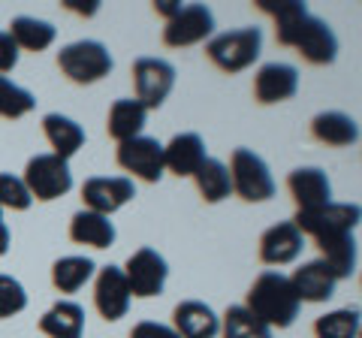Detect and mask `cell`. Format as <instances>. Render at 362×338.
<instances>
[{
    "label": "cell",
    "instance_id": "8fae6325",
    "mask_svg": "<svg viewBox=\"0 0 362 338\" xmlns=\"http://www.w3.org/2000/svg\"><path fill=\"white\" fill-rule=\"evenodd\" d=\"M214 30V16L206 4H187L178 9L175 18L166 21L163 42L169 49H187L197 42H209Z\"/></svg>",
    "mask_w": 362,
    "mask_h": 338
},
{
    "label": "cell",
    "instance_id": "e0dca14e",
    "mask_svg": "<svg viewBox=\"0 0 362 338\" xmlns=\"http://www.w3.org/2000/svg\"><path fill=\"white\" fill-rule=\"evenodd\" d=\"M206 142L199 133H175L173 139L163 145V166L166 173H173L178 178H194L197 169L206 163Z\"/></svg>",
    "mask_w": 362,
    "mask_h": 338
},
{
    "label": "cell",
    "instance_id": "7402d4cb",
    "mask_svg": "<svg viewBox=\"0 0 362 338\" xmlns=\"http://www.w3.org/2000/svg\"><path fill=\"white\" fill-rule=\"evenodd\" d=\"M42 133L52 145V154L70 163V157L85 145V130L82 124H76L73 118L61 115V112H49L42 118Z\"/></svg>",
    "mask_w": 362,
    "mask_h": 338
},
{
    "label": "cell",
    "instance_id": "9c48e42d",
    "mask_svg": "<svg viewBox=\"0 0 362 338\" xmlns=\"http://www.w3.org/2000/svg\"><path fill=\"white\" fill-rule=\"evenodd\" d=\"M115 161L124 173H130L133 178H139L145 185H157L166 173L163 166V145L151 136H136L118 145Z\"/></svg>",
    "mask_w": 362,
    "mask_h": 338
},
{
    "label": "cell",
    "instance_id": "cb8c5ba5",
    "mask_svg": "<svg viewBox=\"0 0 362 338\" xmlns=\"http://www.w3.org/2000/svg\"><path fill=\"white\" fill-rule=\"evenodd\" d=\"M115 223H112L106 215H97V211H76L70 218V239L76 245H88V247H97V251H103V247H112L115 245Z\"/></svg>",
    "mask_w": 362,
    "mask_h": 338
},
{
    "label": "cell",
    "instance_id": "52a82bcc",
    "mask_svg": "<svg viewBox=\"0 0 362 338\" xmlns=\"http://www.w3.org/2000/svg\"><path fill=\"white\" fill-rule=\"evenodd\" d=\"M133 100H139L145 109H160L166 97L175 88V66L163 58H139L133 64Z\"/></svg>",
    "mask_w": 362,
    "mask_h": 338
},
{
    "label": "cell",
    "instance_id": "74e56055",
    "mask_svg": "<svg viewBox=\"0 0 362 338\" xmlns=\"http://www.w3.org/2000/svg\"><path fill=\"white\" fill-rule=\"evenodd\" d=\"M178 9H181V4H178V0H157V4H154V13L157 16H160V18H175L178 16Z\"/></svg>",
    "mask_w": 362,
    "mask_h": 338
},
{
    "label": "cell",
    "instance_id": "7c38bea8",
    "mask_svg": "<svg viewBox=\"0 0 362 338\" xmlns=\"http://www.w3.org/2000/svg\"><path fill=\"white\" fill-rule=\"evenodd\" d=\"M136 197V185L127 175H97L82 185V202L88 211L112 218L118 209H124Z\"/></svg>",
    "mask_w": 362,
    "mask_h": 338
},
{
    "label": "cell",
    "instance_id": "f1b7e54d",
    "mask_svg": "<svg viewBox=\"0 0 362 338\" xmlns=\"http://www.w3.org/2000/svg\"><path fill=\"white\" fill-rule=\"evenodd\" d=\"M94 275L97 266L90 257H61L52 263V284L58 293H78Z\"/></svg>",
    "mask_w": 362,
    "mask_h": 338
},
{
    "label": "cell",
    "instance_id": "ba28073f",
    "mask_svg": "<svg viewBox=\"0 0 362 338\" xmlns=\"http://www.w3.org/2000/svg\"><path fill=\"white\" fill-rule=\"evenodd\" d=\"M121 272L127 278L130 296L154 299V296H160L163 287H166L169 266L154 247H139V251H133L127 257V263H124Z\"/></svg>",
    "mask_w": 362,
    "mask_h": 338
},
{
    "label": "cell",
    "instance_id": "484cf974",
    "mask_svg": "<svg viewBox=\"0 0 362 338\" xmlns=\"http://www.w3.org/2000/svg\"><path fill=\"white\" fill-rule=\"evenodd\" d=\"M9 37L18 46V52H45L58 40V28L45 18H33V16H16L9 21Z\"/></svg>",
    "mask_w": 362,
    "mask_h": 338
},
{
    "label": "cell",
    "instance_id": "f546056e",
    "mask_svg": "<svg viewBox=\"0 0 362 338\" xmlns=\"http://www.w3.org/2000/svg\"><path fill=\"white\" fill-rule=\"evenodd\" d=\"M221 338H275L263 320H257L245 305H230L221 317Z\"/></svg>",
    "mask_w": 362,
    "mask_h": 338
},
{
    "label": "cell",
    "instance_id": "e575fe53",
    "mask_svg": "<svg viewBox=\"0 0 362 338\" xmlns=\"http://www.w3.org/2000/svg\"><path fill=\"white\" fill-rule=\"evenodd\" d=\"M130 338H178V332L173 330V326H166V323L142 320V323H136L130 330Z\"/></svg>",
    "mask_w": 362,
    "mask_h": 338
},
{
    "label": "cell",
    "instance_id": "4316f807",
    "mask_svg": "<svg viewBox=\"0 0 362 338\" xmlns=\"http://www.w3.org/2000/svg\"><path fill=\"white\" fill-rule=\"evenodd\" d=\"M257 9L275 18V40L287 49H290L293 30L299 28V21L305 16H308V6L299 4V0H257Z\"/></svg>",
    "mask_w": 362,
    "mask_h": 338
},
{
    "label": "cell",
    "instance_id": "4dcf8cb0",
    "mask_svg": "<svg viewBox=\"0 0 362 338\" xmlns=\"http://www.w3.org/2000/svg\"><path fill=\"white\" fill-rule=\"evenodd\" d=\"M37 109V97H33L28 88L16 85L13 78L0 76V118H9V121H18L30 115Z\"/></svg>",
    "mask_w": 362,
    "mask_h": 338
},
{
    "label": "cell",
    "instance_id": "5b68a950",
    "mask_svg": "<svg viewBox=\"0 0 362 338\" xmlns=\"http://www.w3.org/2000/svg\"><path fill=\"white\" fill-rule=\"evenodd\" d=\"M21 182L30 190L33 202H52L73 190V173H70V163L61 161V157L37 154L28 161Z\"/></svg>",
    "mask_w": 362,
    "mask_h": 338
},
{
    "label": "cell",
    "instance_id": "8992f818",
    "mask_svg": "<svg viewBox=\"0 0 362 338\" xmlns=\"http://www.w3.org/2000/svg\"><path fill=\"white\" fill-rule=\"evenodd\" d=\"M362 211L356 202H326L320 209L311 211H296V230L311 239H326V235H338V233H354L359 227Z\"/></svg>",
    "mask_w": 362,
    "mask_h": 338
},
{
    "label": "cell",
    "instance_id": "603a6c76",
    "mask_svg": "<svg viewBox=\"0 0 362 338\" xmlns=\"http://www.w3.org/2000/svg\"><path fill=\"white\" fill-rule=\"evenodd\" d=\"M40 332L49 338H82L85 335V308L73 299L54 302L40 317Z\"/></svg>",
    "mask_w": 362,
    "mask_h": 338
},
{
    "label": "cell",
    "instance_id": "277c9868",
    "mask_svg": "<svg viewBox=\"0 0 362 338\" xmlns=\"http://www.w3.org/2000/svg\"><path fill=\"white\" fill-rule=\"evenodd\" d=\"M230 182H233V194L245 199V202H266L275 197V178L272 169L259 154L251 148H235L230 157Z\"/></svg>",
    "mask_w": 362,
    "mask_h": 338
},
{
    "label": "cell",
    "instance_id": "1f68e13d",
    "mask_svg": "<svg viewBox=\"0 0 362 338\" xmlns=\"http://www.w3.org/2000/svg\"><path fill=\"white\" fill-rule=\"evenodd\" d=\"M317 338H359V311L356 308H335L314 320Z\"/></svg>",
    "mask_w": 362,
    "mask_h": 338
},
{
    "label": "cell",
    "instance_id": "8d00e7d4",
    "mask_svg": "<svg viewBox=\"0 0 362 338\" xmlns=\"http://www.w3.org/2000/svg\"><path fill=\"white\" fill-rule=\"evenodd\" d=\"M64 6L70 9V13H76V16H94L100 9L97 0H88V4H82V0H64Z\"/></svg>",
    "mask_w": 362,
    "mask_h": 338
},
{
    "label": "cell",
    "instance_id": "836d02e7",
    "mask_svg": "<svg viewBox=\"0 0 362 338\" xmlns=\"http://www.w3.org/2000/svg\"><path fill=\"white\" fill-rule=\"evenodd\" d=\"M30 206H33V197L25 187V182L13 173H0V209L28 211Z\"/></svg>",
    "mask_w": 362,
    "mask_h": 338
},
{
    "label": "cell",
    "instance_id": "f35d334b",
    "mask_svg": "<svg viewBox=\"0 0 362 338\" xmlns=\"http://www.w3.org/2000/svg\"><path fill=\"white\" fill-rule=\"evenodd\" d=\"M9 242H13V235H9V227L4 221V209H0V257L9 251Z\"/></svg>",
    "mask_w": 362,
    "mask_h": 338
},
{
    "label": "cell",
    "instance_id": "6da1fadb",
    "mask_svg": "<svg viewBox=\"0 0 362 338\" xmlns=\"http://www.w3.org/2000/svg\"><path fill=\"white\" fill-rule=\"evenodd\" d=\"M299 305L302 302L296 299V293H293L290 278L281 272H263L245 296V308L251 311L257 320H263L272 332L287 330V326L296 323Z\"/></svg>",
    "mask_w": 362,
    "mask_h": 338
},
{
    "label": "cell",
    "instance_id": "44dd1931",
    "mask_svg": "<svg viewBox=\"0 0 362 338\" xmlns=\"http://www.w3.org/2000/svg\"><path fill=\"white\" fill-rule=\"evenodd\" d=\"M145 121H148V109H145L139 100L124 97V100H115V103H112V109H109L106 133L121 145V142H127V139L142 136Z\"/></svg>",
    "mask_w": 362,
    "mask_h": 338
},
{
    "label": "cell",
    "instance_id": "d6986e66",
    "mask_svg": "<svg viewBox=\"0 0 362 338\" xmlns=\"http://www.w3.org/2000/svg\"><path fill=\"white\" fill-rule=\"evenodd\" d=\"M317 251H320V263L329 269L335 281H344L356 272L359 263V245L354 239V233H338V235H326L317 239Z\"/></svg>",
    "mask_w": 362,
    "mask_h": 338
},
{
    "label": "cell",
    "instance_id": "4fadbf2b",
    "mask_svg": "<svg viewBox=\"0 0 362 338\" xmlns=\"http://www.w3.org/2000/svg\"><path fill=\"white\" fill-rule=\"evenodd\" d=\"M299 91V70L293 64H281L272 61L263 64L254 76V100L259 106H275V103H287Z\"/></svg>",
    "mask_w": 362,
    "mask_h": 338
},
{
    "label": "cell",
    "instance_id": "2e32d148",
    "mask_svg": "<svg viewBox=\"0 0 362 338\" xmlns=\"http://www.w3.org/2000/svg\"><path fill=\"white\" fill-rule=\"evenodd\" d=\"M287 190L293 202H296V211H311V209H320L326 202H332V185L323 169H317V166L293 169L287 175Z\"/></svg>",
    "mask_w": 362,
    "mask_h": 338
},
{
    "label": "cell",
    "instance_id": "3957f363",
    "mask_svg": "<svg viewBox=\"0 0 362 338\" xmlns=\"http://www.w3.org/2000/svg\"><path fill=\"white\" fill-rule=\"evenodd\" d=\"M112 66L115 61H112L109 49L97 40H76L58 52V70L73 85H94L112 73Z\"/></svg>",
    "mask_w": 362,
    "mask_h": 338
},
{
    "label": "cell",
    "instance_id": "9a60e30c",
    "mask_svg": "<svg viewBox=\"0 0 362 338\" xmlns=\"http://www.w3.org/2000/svg\"><path fill=\"white\" fill-rule=\"evenodd\" d=\"M305 251V235L293 221H281L259 235V260L266 266H290Z\"/></svg>",
    "mask_w": 362,
    "mask_h": 338
},
{
    "label": "cell",
    "instance_id": "7a4b0ae2",
    "mask_svg": "<svg viewBox=\"0 0 362 338\" xmlns=\"http://www.w3.org/2000/svg\"><path fill=\"white\" fill-rule=\"evenodd\" d=\"M259 52H263V30L259 28H235L206 42V58L230 76L254 66L259 61Z\"/></svg>",
    "mask_w": 362,
    "mask_h": 338
},
{
    "label": "cell",
    "instance_id": "ffe728a7",
    "mask_svg": "<svg viewBox=\"0 0 362 338\" xmlns=\"http://www.w3.org/2000/svg\"><path fill=\"white\" fill-rule=\"evenodd\" d=\"M290 284H293V293H296L299 302H314L317 305V302L332 299L338 281L320 260H311V263H302L296 272L290 275Z\"/></svg>",
    "mask_w": 362,
    "mask_h": 338
},
{
    "label": "cell",
    "instance_id": "5bb4252c",
    "mask_svg": "<svg viewBox=\"0 0 362 338\" xmlns=\"http://www.w3.org/2000/svg\"><path fill=\"white\" fill-rule=\"evenodd\" d=\"M130 287H127V278H124L121 266H103L97 272L94 281V308L100 311V317L115 323L121 317H127L130 311Z\"/></svg>",
    "mask_w": 362,
    "mask_h": 338
},
{
    "label": "cell",
    "instance_id": "30bf717a",
    "mask_svg": "<svg viewBox=\"0 0 362 338\" xmlns=\"http://www.w3.org/2000/svg\"><path fill=\"white\" fill-rule=\"evenodd\" d=\"M290 49H296L302 58L314 66H326L338 58V37L323 18L308 13L299 21V28L293 30Z\"/></svg>",
    "mask_w": 362,
    "mask_h": 338
},
{
    "label": "cell",
    "instance_id": "83f0119b",
    "mask_svg": "<svg viewBox=\"0 0 362 338\" xmlns=\"http://www.w3.org/2000/svg\"><path fill=\"white\" fill-rule=\"evenodd\" d=\"M194 182H197V190L199 197L209 202V206H218L226 197H233V182H230V169L226 163L214 161V157H206L197 173H194Z\"/></svg>",
    "mask_w": 362,
    "mask_h": 338
},
{
    "label": "cell",
    "instance_id": "ac0fdd59",
    "mask_svg": "<svg viewBox=\"0 0 362 338\" xmlns=\"http://www.w3.org/2000/svg\"><path fill=\"white\" fill-rule=\"evenodd\" d=\"M173 330L178 338H218L221 317L199 299H185L173 308Z\"/></svg>",
    "mask_w": 362,
    "mask_h": 338
},
{
    "label": "cell",
    "instance_id": "d6a6232c",
    "mask_svg": "<svg viewBox=\"0 0 362 338\" xmlns=\"http://www.w3.org/2000/svg\"><path fill=\"white\" fill-rule=\"evenodd\" d=\"M28 308V290L18 278L0 272V320L16 317Z\"/></svg>",
    "mask_w": 362,
    "mask_h": 338
},
{
    "label": "cell",
    "instance_id": "d4e9b609",
    "mask_svg": "<svg viewBox=\"0 0 362 338\" xmlns=\"http://www.w3.org/2000/svg\"><path fill=\"white\" fill-rule=\"evenodd\" d=\"M311 136L329 148H347L359 139V124L344 112H320L311 118Z\"/></svg>",
    "mask_w": 362,
    "mask_h": 338
},
{
    "label": "cell",
    "instance_id": "d590c367",
    "mask_svg": "<svg viewBox=\"0 0 362 338\" xmlns=\"http://www.w3.org/2000/svg\"><path fill=\"white\" fill-rule=\"evenodd\" d=\"M18 46L13 42V37H9L6 30H0V73H9V70H16V64H18Z\"/></svg>",
    "mask_w": 362,
    "mask_h": 338
}]
</instances>
